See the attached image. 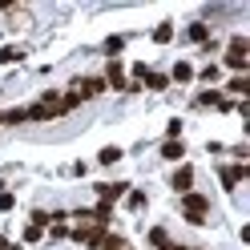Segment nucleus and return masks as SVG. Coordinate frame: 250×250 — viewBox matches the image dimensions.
Wrapping results in <instances>:
<instances>
[{
  "label": "nucleus",
  "instance_id": "nucleus-23",
  "mask_svg": "<svg viewBox=\"0 0 250 250\" xmlns=\"http://www.w3.org/2000/svg\"><path fill=\"white\" fill-rule=\"evenodd\" d=\"M125 49V37H109L105 41V53H121Z\"/></svg>",
  "mask_w": 250,
  "mask_h": 250
},
{
  "label": "nucleus",
  "instance_id": "nucleus-22",
  "mask_svg": "<svg viewBox=\"0 0 250 250\" xmlns=\"http://www.w3.org/2000/svg\"><path fill=\"white\" fill-rule=\"evenodd\" d=\"M8 210H17V194L0 190V214H8Z\"/></svg>",
  "mask_w": 250,
  "mask_h": 250
},
{
  "label": "nucleus",
  "instance_id": "nucleus-12",
  "mask_svg": "<svg viewBox=\"0 0 250 250\" xmlns=\"http://www.w3.org/2000/svg\"><path fill=\"white\" fill-rule=\"evenodd\" d=\"M162 158L166 162H182L186 158V146L182 142H162Z\"/></svg>",
  "mask_w": 250,
  "mask_h": 250
},
{
  "label": "nucleus",
  "instance_id": "nucleus-27",
  "mask_svg": "<svg viewBox=\"0 0 250 250\" xmlns=\"http://www.w3.org/2000/svg\"><path fill=\"white\" fill-rule=\"evenodd\" d=\"M0 125H4V113H0Z\"/></svg>",
  "mask_w": 250,
  "mask_h": 250
},
{
  "label": "nucleus",
  "instance_id": "nucleus-18",
  "mask_svg": "<svg viewBox=\"0 0 250 250\" xmlns=\"http://www.w3.org/2000/svg\"><path fill=\"white\" fill-rule=\"evenodd\" d=\"M182 133H186V121H178V117H174V121L166 125V142H182Z\"/></svg>",
  "mask_w": 250,
  "mask_h": 250
},
{
  "label": "nucleus",
  "instance_id": "nucleus-14",
  "mask_svg": "<svg viewBox=\"0 0 250 250\" xmlns=\"http://www.w3.org/2000/svg\"><path fill=\"white\" fill-rule=\"evenodd\" d=\"M149 246H158V250H169V246H174V238H169V234H166L162 226H153V230H149Z\"/></svg>",
  "mask_w": 250,
  "mask_h": 250
},
{
  "label": "nucleus",
  "instance_id": "nucleus-3",
  "mask_svg": "<svg viewBox=\"0 0 250 250\" xmlns=\"http://www.w3.org/2000/svg\"><path fill=\"white\" fill-rule=\"evenodd\" d=\"M105 89H129V73H125V65L117 57H109V65H105Z\"/></svg>",
  "mask_w": 250,
  "mask_h": 250
},
{
  "label": "nucleus",
  "instance_id": "nucleus-20",
  "mask_svg": "<svg viewBox=\"0 0 250 250\" xmlns=\"http://www.w3.org/2000/svg\"><path fill=\"white\" fill-rule=\"evenodd\" d=\"M226 89H230V93H238V97H246V93H250V81H246V77H230Z\"/></svg>",
  "mask_w": 250,
  "mask_h": 250
},
{
  "label": "nucleus",
  "instance_id": "nucleus-11",
  "mask_svg": "<svg viewBox=\"0 0 250 250\" xmlns=\"http://www.w3.org/2000/svg\"><path fill=\"white\" fill-rule=\"evenodd\" d=\"M186 37L198 41V44H206V41H210V24H206V21H194L190 28H186Z\"/></svg>",
  "mask_w": 250,
  "mask_h": 250
},
{
  "label": "nucleus",
  "instance_id": "nucleus-7",
  "mask_svg": "<svg viewBox=\"0 0 250 250\" xmlns=\"http://www.w3.org/2000/svg\"><path fill=\"white\" fill-rule=\"evenodd\" d=\"M169 190L174 194H190L194 190V166H178L174 178H169Z\"/></svg>",
  "mask_w": 250,
  "mask_h": 250
},
{
  "label": "nucleus",
  "instance_id": "nucleus-5",
  "mask_svg": "<svg viewBox=\"0 0 250 250\" xmlns=\"http://www.w3.org/2000/svg\"><path fill=\"white\" fill-rule=\"evenodd\" d=\"M125 194H129V182H101V186H97V202H105V206L121 202Z\"/></svg>",
  "mask_w": 250,
  "mask_h": 250
},
{
  "label": "nucleus",
  "instance_id": "nucleus-21",
  "mask_svg": "<svg viewBox=\"0 0 250 250\" xmlns=\"http://www.w3.org/2000/svg\"><path fill=\"white\" fill-rule=\"evenodd\" d=\"M125 206H129V210H146V194L142 190H129V194H125Z\"/></svg>",
  "mask_w": 250,
  "mask_h": 250
},
{
  "label": "nucleus",
  "instance_id": "nucleus-8",
  "mask_svg": "<svg viewBox=\"0 0 250 250\" xmlns=\"http://www.w3.org/2000/svg\"><path fill=\"white\" fill-rule=\"evenodd\" d=\"M218 178H222V190H238V182L246 178V166H222Z\"/></svg>",
  "mask_w": 250,
  "mask_h": 250
},
{
  "label": "nucleus",
  "instance_id": "nucleus-26",
  "mask_svg": "<svg viewBox=\"0 0 250 250\" xmlns=\"http://www.w3.org/2000/svg\"><path fill=\"white\" fill-rule=\"evenodd\" d=\"M4 246H8V242H4V238H0V250H4Z\"/></svg>",
  "mask_w": 250,
  "mask_h": 250
},
{
  "label": "nucleus",
  "instance_id": "nucleus-16",
  "mask_svg": "<svg viewBox=\"0 0 250 250\" xmlns=\"http://www.w3.org/2000/svg\"><path fill=\"white\" fill-rule=\"evenodd\" d=\"M21 57H28L21 44H8V49H0V65H12V61H21Z\"/></svg>",
  "mask_w": 250,
  "mask_h": 250
},
{
  "label": "nucleus",
  "instance_id": "nucleus-19",
  "mask_svg": "<svg viewBox=\"0 0 250 250\" xmlns=\"http://www.w3.org/2000/svg\"><path fill=\"white\" fill-rule=\"evenodd\" d=\"M194 77H198V81H206V85H214V81H222V69H218V65H206V69L194 73Z\"/></svg>",
  "mask_w": 250,
  "mask_h": 250
},
{
  "label": "nucleus",
  "instance_id": "nucleus-15",
  "mask_svg": "<svg viewBox=\"0 0 250 250\" xmlns=\"http://www.w3.org/2000/svg\"><path fill=\"white\" fill-rule=\"evenodd\" d=\"M121 158H125V153H121V149H117V146H105V149H101V153H97V162H101V166H117V162H121Z\"/></svg>",
  "mask_w": 250,
  "mask_h": 250
},
{
  "label": "nucleus",
  "instance_id": "nucleus-25",
  "mask_svg": "<svg viewBox=\"0 0 250 250\" xmlns=\"http://www.w3.org/2000/svg\"><path fill=\"white\" fill-rule=\"evenodd\" d=\"M4 250H24V246H21V242H8V246H4Z\"/></svg>",
  "mask_w": 250,
  "mask_h": 250
},
{
  "label": "nucleus",
  "instance_id": "nucleus-13",
  "mask_svg": "<svg viewBox=\"0 0 250 250\" xmlns=\"http://www.w3.org/2000/svg\"><path fill=\"white\" fill-rule=\"evenodd\" d=\"M169 41H174V21H162L153 28V44H169Z\"/></svg>",
  "mask_w": 250,
  "mask_h": 250
},
{
  "label": "nucleus",
  "instance_id": "nucleus-1",
  "mask_svg": "<svg viewBox=\"0 0 250 250\" xmlns=\"http://www.w3.org/2000/svg\"><path fill=\"white\" fill-rule=\"evenodd\" d=\"M182 218L190 226H202L210 218V198H202L198 190H190V194H182Z\"/></svg>",
  "mask_w": 250,
  "mask_h": 250
},
{
  "label": "nucleus",
  "instance_id": "nucleus-24",
  "mask_svg": "<svg viewBox=\"0 0 250 250\" xmlns=\"http://www.w3.org/2000/svg\"><path fill=\"white\" fill-rule=\"evenodd\" d=\"M41 234H44L41 226H33V222H28V226H24V242H41Z\"/></svg>",
  "mask_w": 250,
  "mask_h": 250
},
{
  "label": "nucleus",
  "instance_id": "nucleus-6",
  "mask_svg": "<svg viewBox=\"0 0 250 250\" xmlns=\"http://www.w3.org/2000/svg\"><path fill=\"white\" fill-rule=\"evenodd\" d=\"M73 93H77L81 101H89V97H101V93H105V77H81V81L73 85Z\"/></svg>",
  "mask_w": 250,
  "mask_h": 250
},
{
  "label": "nucleus",
  "instance_id": "nucleus-2",
  "mask_svg": "<svg viewBox=\"0 0 250 250\" xmlns=\"http://www.w3.org/2000/svg\"><path fill=\"white\" fill-rule=\"evenodd\" d=\"M194 105H198V109H218V113H230V109H234V101L226 97V93H218V89L198 93V97H194Z\"/></svg>",
  "mask_w": 250,
  "mask_h": 250
},
{
  "label": "nucleus",
  "instance_id": "nucleus-9",
  "mask_svg": "<svg viewBox=\"0 0 250 250\" xmlns=\"http://www.w3.org/2000/svg\"><path fill=\"white\" fill-rule=\"evenodd\" d=\"M166 77H169V85H174V81H178V85H190V81H194V65H190V61H178Z\"/></svg>",
  "mask_w": 250,
  "mask_h": 250
},
{
  "label": "nucleus",
  "instance_id": "nucleus-17",
  "mask_svg": "<svg viewBox=\"0 0 250 250\" xmlns=\"http://www.w3.org/2000/svg\"><path fill=\"white\" fill-rule=\"evenodd\" d=\"M97 250H129V242H125L121 234H105V242H101Z\"/></svg>",
  "mask_w": 250,
  "mask_h": 250
},
{
  "label": "nucleus",
  "instance_id": "nucleus-4",
  "mask_svg": "<svg viewBox=\"0 0 250 250\" xmlns=\"http://www.w3.org/2000/svg\"><path fill=\"white\" fill-rule=\"evenodd\" d=\"M105 234H109L105 226H93V222H85V226H77V230H73V238L81 242V246H89V250H97V246L105 242Z\"/></svg>",
  "mask_w": 250,
  "mask_h": 250
},
{
  "label": "nucleus",
  "instance_id": "nucleus-10",
  "mask_svg": "<svg viewBox=\"0 0 250 250\" xmlns=\"http://www.w3.org/2000/svg\"><path fill=\"white\" fill-rule=\"evenodd\" d=\"M142 89H153V93H162V89H169V77L166 73H146V81H142Z\"/></svg>",
  "mask_w": 250,
  "mask_h": 250
}]
</instances>
